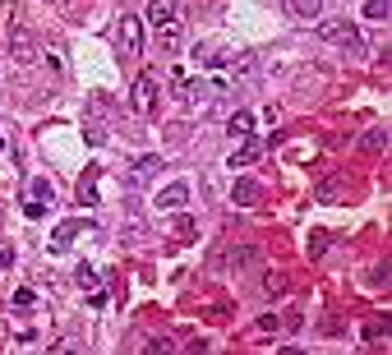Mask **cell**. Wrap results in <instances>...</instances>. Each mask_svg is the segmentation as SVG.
<instances>
[{
	"label": "cell",
	"mask_w": 392,
	"mask_h": 355,
	"mask_svg": "<svg viewBox=\"0 0 392 355\" xmlns=\"http://www.w3.org/2000/svg\"><path fill=\"white\" fill-rule=\"evenodd\" d=\"M78 203H97V175H83V180H78Z\"/></svg>",
	"instance_id": "obj_18"
},
{
	"label": "cell",
	"mask_w": 392,
	"mask_h": 355,
	"mask_svg": "<svg viewBox=\"0 0 392 355\" xmlns=\"http://www.w3.org/2000/svg\"><path fill=\"white\" fill-rule=\"evenodd\" d=\"M0 268H9V254H0Z\"/></svg>",
	"instance_id": "obj_26"
},
{
	"label": "cell",
	"mask_w": 392,
	"mask_h": 355,
	"mask_svg": "<svg viewBox=\"0 0 392 355\" xmlns=\"http://www.w3.org/2000/svg\"><path fill=\"white\" fill-rule=\"evenodd\" d=\"M259 157H263V143H259V139H249V143L240 148V153L231 157V166H254V162H259Z\"/></svg>",
	"instance_id": "obj_14"
},
{
	"label": "cell",
	"mask_w": 392,
	"mask_h": 355,
	"mask_svg": "<svg viewBox=\"0 0 392 355\" xmlns=\"http://www.w3.org/2000/svg\"><path fill=\"white\" fill-rule=\"evenodd\" d=\"M24 212H28V217H42V212H46V203H37V199H28V203H24Z\"/></svg>",
	"instance_id": "obj_25"
},
{
	"label": "cell",
	"mask_w": 392,
	"mask_h": 355,
	"mask_svg": "<svg viewBox=\"0 0 392 355\" xmlns=\"http://www.w3.org/2000/svg\"><path fill=\"white\" fill-rule=\"evenodd\" d=\"M254 74H259V51H240L231 61V78L240 88H254Z\"/></svg>",
	"instance_id": "obj_7"
},
{
	"label": "cell",
	"mask_w": 392,
	"mask_h": 355,
	"mask_svg": "<svg viewBox=\"0 0 392 355\" xmlns=\"http://www.w3.org/2000/svg\"><path fill=\"white\" fill-rule=\"evenodd\" d=\"M287 14L296 19V24H314V19L323 14V0H287Z\"/></svg>",
	"instance_id": "obj_10"
},
{
	"label": "cell",
	"mask_w": 392,
	"mask_h": 355,
	"mask_svg": "<svg viewBox=\"0 0 392 355\" xmlns=\"http://www.w3.org/2000/svg\"><path fill=\"white\" fill-rule=\"evenodd\" d=\"M33 199H37V203H51V199H56L51 185H46V180H33Z\"/></svg>",
	"instance_id": "obj_21"
},
{
	"label": "cell",
	"mask_w": 392,
	"mask_h": 355,
	"mask_svg": "<svg viewBox=\"0 0 392 355\" xmlns=\"http://www.w3.org/2000/svg\"><path fill=\"white\" fill-rule=\"evenodd\" d=\"M157 171H162V157H139V162L125 171V185H130V190H139V185H148Z\"/></svg>",
	"instance_id": "obj_8"
},
{
	"label": "cell",
	"mask_w": 392,
	"mask_h": 355,
	"mask_svg": "<svg viewBox=\"0 0 392 355\" xmlns=\"http://www.w3.org/2000/svg\"><path fill=\"white\" fill-rule=\"evenodd\" d=\"M78 231H83V222H65L61 226V231H56V240H51V254H61V249H70V245H74V235Z\"/></svg>",
	"instance_id": "obj_13"
},
{
	"label": "cell",
	"mask_w": 392,
	"mask_h": 355,
	"mask_svg": "<svg viewBox=\"0 0 392 355\" xmlns=\"http://www.w3.org/2000/svg\"><path fill=\"white\" fill-rule=\"evenodd\" d=\"M56 9H61L65 19H78V14L88 9V0H56Z\"/></svg>",
	"instance_id": "obj_19"
},
{
	"label": "cell",
	"mask_w": 392,
	"mask_h": 355,
	"mask_svg": "<svg viewBox=\"0 0 392 355\" xmlns=\"http://www.w3.org/2000/svg\"><path fill=\"white\" fill-rule=\"evenodd\" d=\"M190 235H194V222H190V217H180V222H175V240H190Z\"/></svg>",
	"instance_id": "obj_22"
},
{
	"label": "cell",
	"mask_w": 392,
	"mask_h": 355,
	"mask_svg": "<svg viewBox=\"0 0 392 355\" xmlns=\"http://www.w3.org/2000/svg\"><path fill=\"white\" fill-rule=\"evenodd\" d=\"M263 259V249L259 245H235V249L227 254V263H231V272H244V268H254V263Z\"/></svg>",
	"instance_id": "obj_9"
},
{
	"label": "cell",
	"mask_w": 392,
	"mask_h": 355,
	"mask_svg": "<svg viewBox=\"0 0 392 355\" xmlns=\"http://www.w3.org/2000/svg\"><path fill=\"white\" fill-rule=\"evenodd\" d=\"M227 134H231V139H249V134H254V115L249 111H235L227 120Z\"/></svg>",
	"instance_id": "obj_12"
},
{
	"label": "cell",
	"mask_w": 392,
	"mask_h": 355,
	"mask_svg": "<svg viewBox=\"0 0 392 355\" xmlns=\"http://www.w3.org/2000/svg\"><path fill=\"white\" fill-rule=\"evenodd\" d=\"M74 277H78V286H83V291H97V286H102V272H97V268H88V263L74 272Z\"/></svg>",
	"instance_id": "obj_17"
},
{
	"label": "cell",
	"mask_w": 392,
	"mask_h": 355,
	"mask_svg": "<svg viewBox=\"0 0 392 355\" xmlns=\"http://www.w3.org/2000/svg\"><path fill=\"white\" fill-rule=\"evenodd\" d=\"M259 185L254 180H235V190H231V203H240V208H254V203H259Z\"/></svg>",
	"instance_id": "obj_11"
},
{
	"label": "cell",
	"mask_w": 392,
	"mask_h": 355,
	"mask_svg": "<svg viewBox=\"0 0 392 355\" xmlns=\"http://www.w3.org/2000/svg\"><path fill=\"white\" fill-rule=\"evenodd\" d=\"M319 199H323V203H337V199H341V190H337V185H323Z\"/></svg>",
	"instance_id": "obj_24"
},
{
	"label": "cell",
	"mask_w": 392,
	"mask_h": 355,
	"mask_svg": "<svg viewBox=\"0 0 392 355\" xmlns=\"http://www.w3.org/2000/svg\"><path fill=\"white\" fill-rule=\"evenodd\" d=\"M148 28H153L162 51H175V46H180V33H185L180 5H175V0H148Z\"/></svg>",
	"instance_id": "obj_2"
},
{
	"label": "cell",
	"mask_w": 392,
	"mask_h": 355,
	"mask_svg": "<svg viewBox=\"0 0 392 355\" xmlns=\"http://www.w3.org/2000/svg\"><path fill=\"white\" fill-rule=\"evenodd\" d=\"M157 88H162V83H157V74H153V70H143L139 78H134V88H130V106H134L139 115H153V111H157Z\"/></svg>",
	"instance_id": "obj_4"
},
{
	"label": "cell",
	"mask_w": 392,
	"mask_h": 355,
	"mask_svg": "<svg viewBox=\"0 0 392 355\" xmlns=\"http://www.w3.org/2000/svg\"><path fill=\"white\" fill-rule=\"evenodd\" d=\"M378 148H388V125H374L365 134V153H378Z\"/></svg>",
	"instance_id": "obj_16"
},
{
	"label": "cell",
	"mask_w": 392,
	"mask_h": 355,
	"mask_svg": "<svg viewBox=\"0 0 392 355\" xmlns=\"http://www.w3.org/2000/svg\"><path fill=\"white\" fill-rule=\"evenodd\" d=\"M263 291H268V295H282V291H287V277H282V272H268V277H263Z\"/></svg>",
	"instance_id": "obj_20"
},
{
	"label": "cell",
	"mask_w": 392,
	"mask_h": 355,
	"mask_svg": "<svg viewBox=\"0 0 392 355\" xmlns=\"http://www.w3.org/2000/svg\"><path fill=\"white\" fill-rule=\"evenodd\" d=\"M14 309H33V291H28V286H24V291H14Z\"/></svg>",
	"instance_id": "obj_23"
},
{
	"label": "cell",
	"mask_w": 392,
	"mask_h": 355,
	"mask_svg": "<svg viewBox=\"0 0 392 355\" xmlns=\"http://www.w3.org/2000/svg\"><path fill=\"white\" fill-rule=\"evenodd\" d=\"M153 203L162 212H180V208H190V185H166L162 194H153Z\"/></svg>",
	"instance_id": "obj_6"
},
{
	"label": "cell",
	"mask_w": 392,
	"mask_h": 355,
	"mask_svg": "<svg viewBox=\"0 0 392 355\" xmlns=\"http://www.w3.org/2000/svg\"><path fill=\"white\" fill-rule=\"evenodd\" d=\"M392 14V0H365V19H374V24H388Z\"/></svg>",
	"instance_id": "obj_15"
},
{
	"label": "cell",
	"mask_w": 392,
	"mask_h": 355,
	"mask_svg": "<svg viewBox=\"0 0 392 355\" xmlns=\"http://www.w3.org/2000/svg\"><path fill=\"white\" fill-rule=\"evenodd\" d=\"M0 33H5V51L14 56L19 65L37 61V46H42V42H37L28 14H19V9H0Z\"/></svg>",
	"instance_id": "obj_1"
},
{
	"label": "cell",
	"mask_w": 392,
	"mask_h": 355,
	"mask_svg": "<svg viewBox=\"0 0 392 355\" xmlns=\"http://www.w3.org/2000/svg\"><path fill=\"white\" fill-rule=\"evenodd\" d=\"M319 37L328 46H341V51H351V56H360V28L356 24H346V19H328V24H319Z\"/></svg>",
	"instance_id": "obj_3"
},
{
	"label": "cell",
	"mask_w": 392,
	"mask_h": 355,
	"mask_svg": "<svg viewBox=\"0 0 392 355\" xmlns=\"http://www.w3.org/2000/svg\"><path fill=\"white\" fill-rule=\"evenodd\" d=\"M115 37H120V51H125V56H139V51H143V19L125 14L120 24H115Z\"/></svg>",
	"instance_id": "obj_5"
}]
</instances>
